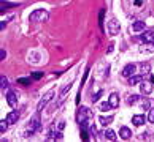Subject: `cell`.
Instances as JSON below:
<instances>
[{"instance_id": "32", "label": "cell", "mask_w": 154, "mask_h": 142, "mask_svg": "<svg viewBox=\"0 0 154 142\" xmlns=\"http://www.w3.org/2000/svg\"><path fill=\"white\" fill-rule=\"evenodd\" d=\"M135 2V5H141V0H134Z\"/></svg>"}, {"instance_id": "15", "label": "cell", "mask_w": 154, "mask_h": 142, "mask_svg": "<svg viewBox=\"0 0 154 142\" xmlns=\"http://www.w3.org/2000/svg\"><path fill=\"white\" fill-rule=\"evenodd\" d=\"M140 52H154V43H146L145 46H140Z\"/></svg>"}, {"instance_id": "12", "label": "cell", "mask_w": 154, "mask_h": 142, "mask_svg": "<svg viewBox=\"0 0 154 142\" xmlns=\"http://www.w3.org/2000/svg\"><path fill=\"white\" fill-rule=\"evenodd\" d=\"M18 118H19V114L13 111V112H10L8 115H7V120H8V123H16L18 122Z\"/></svg>"}, {"instance_id": "25", "label": "cell", "mask_w": 154, "mask_h": 142, "mask_svg": "<svg viewBox=\"0 0 154 142\" xmlns=\"http://www.w3.org/2000/svg\"><path fill=\"white\" fill-rule=\"evenodd\" d=\"M18 82H19V84H23V85H29V84H30V81L27 79V78H19V79H18Z\"/></svg>"}, {"instance_id": "6", "label": "cell", "mask_w": 154, "mask_h": 142, "mask_svg": "<svg viewBox=\"0 0 154 142\" xmlns=\"http://www.w3.org/2000/svg\"><path fill=\"white\" fill-rule=\"evenodd\" d=\"M140 90H141L143 95H149L152 92V82H143L140 85Z\"/></svg>"}, {"instance_id": "26", "label": "cell", "mask_w": 154, "mask_h": 142, "mask_svg": "<svg viewBox=\"0 0 154 142\" xmlns=\"http://www.w3.org/2000/svg\"><path fill=\"white\" fill-rule=\"evenodd\" d=\"M8 7H16L14 3H7V2H2V11H5V10H8Z\"/></svg>"}, {"instance_id": "30", "label": "cell", "mask_w": 154, "mask_h": 142, "mask_svg": "<svg viewBox=\"0 0 154 142\" xmlns=\"http://www.w3.org/2000/svg\"><path fill=\"white\" fill-rule=\"evenodd\" d=\"M5 55H7V52H5V51H3V49H2V51H0V58H2V60H3V58H5Z\"/></svg>"}, {"instance_id": "31", "label": "cell", "mask_w": 154, "mask_h": 142, "mask_svg": "<svg viewBox=\"0 0 154 142\" xmlns=\"http://www.w3.org/2000/svg\"><path fill=\"white\" fill-rule=\"evenodd\" d=\"M57 126H59V129H64V128H65V123H64V122H59Z\"/></svg>"}, {"instance_id": "13", "label": "cell", "mask_w": 154, "mask_h": 142, "mask_svg": "<svg viewBox=\"0 0 154 142\" xmlns=\"http://www.w3.org/2000/svg\"><path fill=\"white\" fill-rule=\"evenodd\" d=\"M132 30L134 32H143L145 30V22H143V21H137V22L132 25Z\"/></svg>"}, {"instance_id": "2", "label": "cell", "mask_w": 154, "mask_h": 142, "mask_svg": "<svg viewBox=\"0 0 154 142\" xmlns=\"http://www.w3.org/2000/svg\"><path fill=\"white\" fill-rule=\"evenodd\" d=\"M53 96H56V93H54V90H49L48 93H46V95H45V96H43L41 100H40V103H38V106H37V109H38V111L41 112V109L45 107V106L48 104V103L53 100Z\"/></svg>"}, {"instance_id": "3", "label": "cell", "mask_w": 154, "mask_h": 142, "mask_svg": "<svg viewBox=\"0 0 154 142\" xmlns=\"http://www.w3.org/2000/svg\"><path fill=\"white\" fill-rule=\"evenodd\" d=\"M107 29H108V33L111 35V36H114V35L119 33V29H121V27H119V22H118L116 19H111V21L108 22Z\"/></svg>"}, {"instance_id": "21", "label": "cell", "mask_w": 154, "mask_h": 142, "mask_svg": "<svg viewBox=\"0 0 154 142\" xmlns=\"http://www.w3.org/2000/svg\"><path fill=\"white\" fill-rule=\"evenodd\" d=\"M138 95H130L129 98H127V104H135L137 101H138Z\"/></svg>"}, {"instance_id": "5", "label": "cell", "mask_w": 154, "mask_h": 142, "mask_svg": "<svg viewBox=\"0 0 154 142\" xmlns=\"http://www.w3.org/2000/svg\"><path fill=\"white\" fill-rule=\"evenodd\" d=\"M134 71H135V65L134 63H129V65H125V67H124L122 76H124V78H130V76L134 74Z\"/></svg>"}, {"instance_id": "10", "label": "cell", "mask_w": 154, "mask_h": 142, "mask_svg": "<svg viewBox=\"0 0 154 142\" xmlns=\"http://www.w3.org/2000/svg\"><path fill=\"white\" fill-rule=\"evenodd\" d=\"M110 104H111V107L113 109H116L118 107V104H119V96H118V93H111L110 95Z\"/></svg>"}, {"instance_id": "17", "label": "cell", "mask_w": 154, "mask_h": 142, "mask_svg": "<svg viewBox=\"0 0 154 142\" xmlns=\"http://www.w3.org/2000/svg\"><path fill=\"white\" fill-rule=\"evenodd\" d=\"M140 70H141V73H143V74H146V73H149L151 65L148 63V62H145V63H141V65H140Z\"/></svg>"}, {"instance_id": "4", "label": "cell", "mask_w": 154, "mask_h": 142, "mask_svg": "<svg viewBox=\"0 0 154 142\" xmlns=\"http://www.w3.org/2000/svg\"><path fill=\"white\" fill-rule=\"evenodd\" d=\"M143 43H154V30H146L141 35Z\"/></svg>"}, {"instance_id": "1", "label": "cell", "mask_w": 154, "mask_h": 142, "mask_svg": "<svg viewBox=\"0 0 154 142\" xmlns=\"http://www.w3.org/2000/svg\"><path fill=\"white\" fill-rule=\"evenodd\" d=\"M48 11L45 10H35L34 13L29 16V21L30 22H43V21H48Z\"/></svg>"}, {"instance_id": "19", "label": "cell", "mask_w": 154, "mask_h": 142, "mask_svg": "<svg viewBox=\"0 0 154 142\" xmlns=\"http://www.w3.org/2000/svg\"><path fill=\"white\" fill-rule=\"evenodd\" d=\"M105 138L110 139V141H113L114 138H116V133H114L113 129H107V131H105Z\"/></svg>"}, {"instance_id": "20", "label": "cell", "mask_w": 154, "mask_h": 142, "mask_svg": "<svg viewBox=\"0 0 154 142\" xmlns=\"http://www.w3.org/2000/svg\"><path fill=\"white\" fill-rule=\"evenodd\" d=\"M7 128H8V120L5 118V120H0V131L2 133H5L7 131Z\"/></svg>"}, {"instance_id": "18", "label": "cell", "mask_w": 154, "mask_h": 142, "mask_svg": "<svg viewBox=\"0 0 154 142\" xmlns=\"http://www.w3.org/2000/svg\"><path fill=\"white\" fill-rule=\"evenodd\" d=\"M38 126H40V123H38V118H34L30 122V126H29V129H32V131H37L38 129Z\"/></svg>"}, {"instance_id": "28", "label": "cell", "mask_w": 154, "mask_h": 142, "mask_svg": "<svg viewBox=\"0 0 154 142\" xmlns=\"http://www.w3.org/2000/svg\"><path fill=\"white\" fill-rule=\"evenodd\" d=\"M100 96H102V90H98L97 93H95L94 96H92V103H95V101H97V100H98V98H100Z\"/></svg>"}, {"instance_id": "16", "label": "cell", "mask_w": 154, "mask_h": 142, "mask_svg": "<svg viewBox=\"0 0 154 142\" xmlns=\"http://www.w3.org/2000/svg\"><path fill=\"white\" fill-rule=\"evenodd\" d=\"M98 122H100V125H103V126H108V125L113 122V117H103L102 115L100 118H98Z\"/></svg>"}, {"instance_id": "14", "label": "cell", "mask_w": 154, "mask_h": 142, "mask_svg": "<svg viewBox=\"0 0 154 142\" xmlns=\"http://www.w3.org/2000/svg\"><path fill=\"white\" fill-rule=\"evenodd\" d=\"M141 82H143L141 76H130L129 78V85H137V84H141Z\"/></svg>"}, {"instance_id": "8", "label": "cell", "mask_w": 154, "mask_h": 142, "mask_svg": "<svg viewBox=\"0 0 154 142\" xmlns=\"http://www.w3.org/2000/svg\"><path fill=\"white\" fill-rule=\"evenodd\" d=\"M7 103L11 107L16 106V103H18V96H16V93H13V92H10V93L7 95Z\"/></svg>"}, {"instance_id": "23", "label": "cell", "mask_w": 154, "mask_h": 142, "mask_svg": "<svg viewBox=\"0 0 154 142\" xmlns=\"http://www.w3.org/2000/svg\"><path fill=\"white\" fill-rule=\"evenodd\" d=\"M0 87H2V89H7V87H8V79L5 78V76L0 78Z\"/></svg>"}, {"instance_id": "22", "label": "cell", "mask_w": 154, "mask_h": 142, "mask_svg": "<svg viewBox=\"0 0 154 142\" xmlns=\"http://www.w3.org/2000/svg\"><path fill=\"white\" fill-rule=\"evenodd\" d=\"M110 109H113V107H111V104H110V101H107V103H102V104H100V111H103V112L110 111Z\"/></svg>"}, {"instance_id": "7", "label": "cell", "mask_w": 154, "mask_h": 142, "mask_svg": "<svg viewBox=\"0 0 154 142\" xmlns=\"http://www.w3.org/2000/svg\"><path fill=\"white\" fill-rule=\"evenodd\" d=\"M119 136H121V139H124V141H127L130 139V136H132V131L127 128V126H122L119 131Z\"/></svg>"}, {"instance_id": "27", "label": "cell", "mask_w": 154, "mask_h": 142, "mask_svg": "<svg viewBox=\"0 0 154 142\" xmlns=\"http://www.w3.org/2000/svg\"><path fill=\"white\" fill-rule=\"evenodd\" d=\"M148 120L151 123H154V109H149V115H148Z\"/></svg>"}, {"instance_id": "9", "label": "cell", "mask_w": 154, "mask_h": 142, "mask_svg": "<svg viewBox=\"0 0 154 142\" xmlns=\"http://www.w3.org/2000/svg\"><path fill=\"white\" fill-rule=\"evenodd\" d=\"M70 89H71V84H67V87L62 89V92H60V95H59V104L64 103V100H65V96H67V93L70 92Z\"/></svg>"}, {"instance_id": "24", "label": "cell", "mask_w": 154, "mask_h": 142, "mask_svg": "<svg viewBox=\"0 0 154 142\" xmlns=\"http://www.w3.org/2000/svg\"><path fill=\"white\" fill-rule=\"evenodd\" d=\"M141 109L143 111H148V109H149V100H143L141 101Z\"/></svg>"}, {"instance_id": "29", "label": "cell", "mask_w": 154, "mask_h": 142, "mask_svg": "<svg viewBox=\"0 0 154 142\" xmlns=\"http://www.w3.org/2000/svg\"><path fill=\"white\" fill-rule=\"evenodd\" d=\"M41 76H43V73H34V74H32V78H34V79H40Z\"/></svg>"}, {"instance_id": "11", "label": "cell", "mask_w": 154, "mask_h": 142, "mask_svg": "<svg viewBox=\"0 0 154 142\" xmlns=\"http://www.w3.org/2000/svg\"><path fill=\"white\" fill-rule=\"evenodd\" d=\"M132 123H134L135 126H141V125L145 123V115H134L132 117Z\"/></svg>"}]
</instances>
